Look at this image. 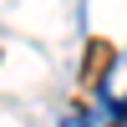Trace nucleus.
I'll return each mask as SVG.
<instances>
[]
</instances>
